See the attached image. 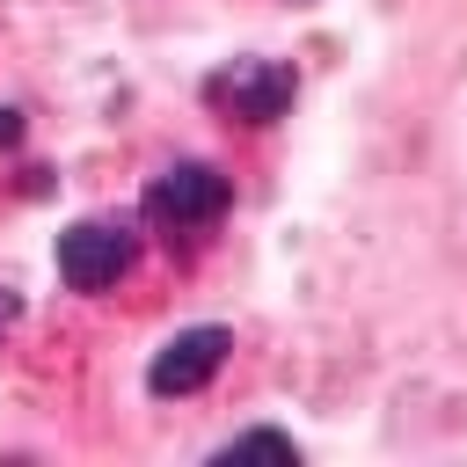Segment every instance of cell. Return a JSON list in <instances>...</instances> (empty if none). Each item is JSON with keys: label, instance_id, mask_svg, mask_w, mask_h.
Listing matches in <instances>:
<instances>
[{"label": "cell", "instance_id": "6da1fadb", "mask_svg": "<svg viewBox=\"0 0 467 467\" xmlns=\"http://www.w3.org/2000/svg\"><path fill=\"white\" fill-rule=\"evenodd\" d=\"M292 95H299V80L277 58H234V66H219L204 80V102L219 117H234V124H277L292 109Z\"/></svg>", "mask_w": 467, "mask_h": 467}, {"label": "cell", "instance_id": "7a4b0ae2", "mask_svg": "<svg viewBox=\"0 0 467 467\" xmlns=\"http://www.w3.org/2000/svg\"><path fill=\"white\" fill-rule=\"evenodd\" d=\"M226 204H234V190H226V175H219L212 161H175V168L153 175V190H146V219H153L161 234H204Z\"/></svg>", "mask_w": 467, "mask_h": 467}, {"label": "cell", "instance_id": "3957f363", "mask_svg": "<svg viewBox=\"0 0 467 467\" xmlns=\"http://www.w3.org/2000/svg\"><path fill=\"white\" fill-rule=\"evenodd\" d=\"M131 263H139V234L124 219H80L58 234V277L73 292H109V285H124Z\"/></svg>", "mask_w": 467, "mask_h": 467}, {"label": "cell", "instance_id": "277c9868", "mask_svg": "<svg viewBox=\"0 0 467 467\" xmlns=\"http://www.w3.org/2000/svg\"><path fill=\"white\" fill-rule=\"evenodd\" d=\"M226 350H234V336L212 321V328H182L168 350H153V365H146V387L161 394V401H175V394H197L219 365H226Z\"/></svg>", "mask_w": 467, "mask_h": 467}, {"label": "cell", "instance_id": "5b68a950", "mask_svg": "<svg viewBox=\"0 0 467 467\" xmlns=\"http://www.w3.org/2000/svg\"><path fill=\"white\" fill-rule=\"evenodd\" d=\"M219 460H285V467H292V460H299V445H292L285 431H241V438H226V445H219Z\"/></svg>", "mask_w": 467, "mask_h": 467}, {"label": "cell", "instance_id": "8992f818", "mask_svg": "<svg viewBox=\"0 0 467 467\" xmlns=\"http://www.w3.org/2000/svg\"><path fill=\"white\" fill-rule=\"evenodd\" d=\"M22 139V124H15V109H0V146H15Z\"/></svg>", "mask_w": 467, "mask_h": 467}]
</instances>
